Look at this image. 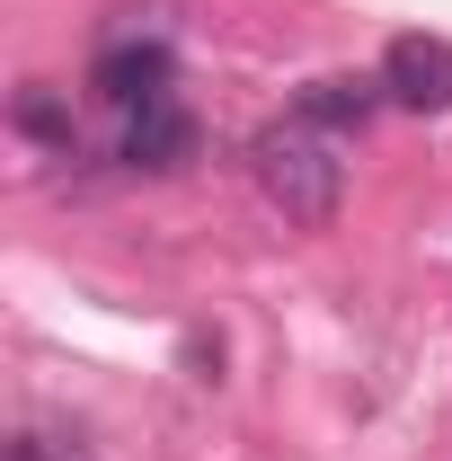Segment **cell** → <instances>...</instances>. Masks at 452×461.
<instances>
[{
  "label": "cell",
  "instance_id": "cell-1",
  "mask_svg": "<svg viewBox=\"0 0 452 461\" xmlns=\"http://www.w3.org/2000/svg\"><path fill=\"white\" fill-rule=\"evenodd\" d=\"M249 169H258V195L276 204L284 222L302 230H329L338 222V195H346V160H338V133H320L311 115H284L249 142Z\"/></svg>",
  "mask_w": 452,
  "mask_h": 461
},
{
  "label": "cell",
  "instance_id": "cell-2",
  "mask_svg": "<svg viewBox=\"0 0 452 461\" xmlns=\"http://www.w3.org/2000/svg\"><path fill=\"white\" fill-rule=\"evenodd\" d=\"M382 89H391V107H408V115H444L452 107V45L444 36H391Z\"/></svg>",
  "mask_w": 452,
  "mask_h": 461
},
{
  "label": "cell",
  "instance_id": "cell-3",
  "mask_svg": "<svg viewBox=\"0 0 452 461\" xmlns=\"http://www.w3.org/2000/svg\"><path fill=\"white\" fill-rule=\"evenodd\" d=\"M169 80H177V62H169V45L151 36H133V45H107L98 54V71H89V89L107 98V107H124V115H142V107H160L169 98Z\"/></svg>",
  "mask_w": 452,
  "mask_h": 461
},
{
  "label": "cell",
  "instance_id": "cell-4",
  "mask_svg": "<svg viewBox=\"0 0 452 461\" xmlns=\"http://www.w3.org/2000/svg\"><path fill=\"white\" fill-rule=\"evenodd\" d=\"M124 160H133V169H186V160H195V115L177 107V98L124 115Z\"/></svg>",
  "mask_w": 452,
  "mask_h": 461
},
{
  "label": "cell",
  "instance_id": "cell-5",
  "mask_svg": "<svg viewBox=\"0 0 452 461\" xmlns=\"http://www.w3.org/2000/svg\"><path fill=\"white\" fill-rule=\"evenodd\" d=\"M382 98H391V89H382V71H373V80H364V71H338V80H311L293 115H311L320 133H364Z\"/></svg>",
  "mask_w": 452,
  "mask_h": 461
},
{
  "label": "cell",
  "instance_id": "cell-6",
  "mask_svg": "<svg viewBox=\"0 0 452 461\" xmlns=\"http://www.w3.org/2000/svg\"><path fill=\"white\" fill-rule=\"evenodd\" d=\"M18 133H27V142H45V151H71V115L54 107V89H45V80H27V89H18Z\"/></svg>",
  "mask_w": 452,
  "mask_h": 461
},
{
  "label": "cell",
  "instance_id": "cell-7",
  "mask_svg": "<svg viewBox=\"0 0 452 461\" xmlns=\"http://www.w3.org/2000/svg\"><path fill=\"white\" fill-rule=\"evenodd\" d=\"M9 461H45V444H9Z\"/></svg>",
  "mask_w": 452,
  "mask_h": 461
}]
</instances>
